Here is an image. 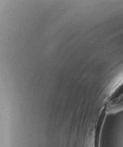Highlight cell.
Wrapping results in <instances>:
<instances>
[{
    "instance_id": "6da1fadb",
    "label": "cell",
    "mask_w": 123,
    "mask_h": 147,
    "mask_svg": "<svg viewBox=\"0 0 123 147\" xmlns=\"http://www.w3.org/2000/svg\"><path fill=\"white\" fill-rule=\"evenodd\" d=\"M106 111L108 113H116L123 111V81L116 87L109 97Z\"/></svg>"
}]
</instances>
